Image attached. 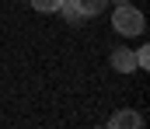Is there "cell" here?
<instances>
[{
    "label": "cell",
    "instance_id": "277c9868",
    "mask_svg": "<svg viewBox=\"0 0 150 129\" xmlns=\"http://www.w3.org/2000/svg\"><path fill=\"white\" fill-rule=\"evenodd\" d=\"M108 0H77V7L84 11V18H94V14H101V7H105Z\"/></svg>",
    "mask_w": 150,
    "mask_h": 129
},
{
    "label": "cell",
    "instance_id": "3957f363",
    "mask_svg": "<svg viewBox=\"0 0 150 129\" xmlns=\"http://www.w3.org/2000/svg\"><path fill=\"white\" fill-rule=\"evenodd\" d=\"M108 126H112V129H122V126H129V129H140V126H143V119H140L136 112H115Z\"/></svg>",
    "mask_w": 150,
    "mask_h": 129
},
{
    "label": "cell",
    "instance_id": "52a82bcc",
    "mask_svg": "<svg viewBox=\"0 0 150 129\" xmlns=\"http://www.w3.org/2000/svg\"><path fill=\"white\" fill-rule=\"evenodd\" d=\"M115 4H129V0H115Z\"/></svg>",
    "mask_w": 150,
    "mask_h": 129
},
{
    "label": "cell",
    "instance_id": "7a4b0ae2",
    "mask_svg": "<svg viewBox=\"0 0 150 129\" xmlns=\"http://www.w3.org/2000/svg\"><path fill=\"white\" fill-rule=\"evenodd\" d=\"M112 66L119 73H133L136 70V52H129V49H115L112 52Z\"/></svg>",
    "mask_w": 150,
    "mask_h": 129
},
{
    "label": "cell",
    "instance_id": "6da1fadb",
    "mask_svg": "<svg viewBox=\"0 0 150 129\" xmlns=\"http://www.w3.org/2000/svg\"><path fill=\"white\" fill-rule=\"evenodd\" d=\"M115 32H122V35H140L147 25H143V14L136 11V7H129V4H119L115 7V18H112Z\"/></svg>",
    "mask_w": 150,
    "mask_h": 129
},
{
    "label": "cell",
    "instance_id": "8992f818",
    "mask_svg": "<svg viewBox=\"0 0 150 129\" xmlns=\"http://www.w3.org/2000/svg\"><path fill=\"white\" fill-rule=\"evenodd\" d=\"M147 66H150V49L143 45V49L136 52V70H147Z\"/></svg>",
    "mask_w": 150,
    "mask_h": 129
},
{
    "label": "cell",
    "instance_id": "5b68a950",
    "mask_svg": "<svg viewBox=\"0 0 150 129\" xmlns=\"http://www.w3.org/2000/svg\"><path fill=\"white\" fill-rule=\"evenodd\" d=\"M32 7H35V11H42V14H52V11L59 7V0H32Z\"/></svg>",
    "mask_w": 150,
    "mask_h": 129
}]
</instances>
